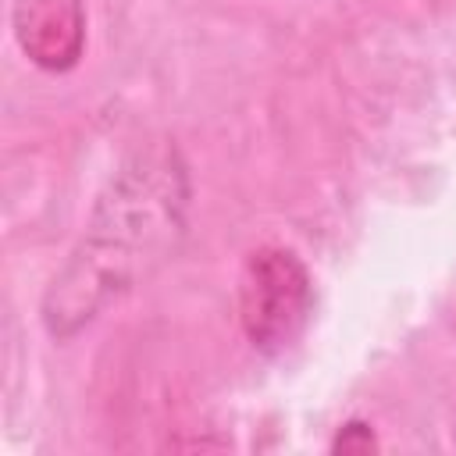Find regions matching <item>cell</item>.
<instances>
[{"label": "cell", "mask_w": 456, "mask_h": 456, "mask_svg": "<svg viewBox=\"0 0 456 456\" xmlns=\"http://www.w3.org/2000/svg\"><path fill=\"white\" fill-rule=\"evenodd\" d=\"M189 200L192 182L178 146L153 142L125 157L43 292L39 321L46 335L57 342L75 338L107 306L157 274L185 239Z\"/></svg>", "instance_id": "cell-1"}, {"label": "cell", "mask_w": 456, "mask_h": 456, "mask_svg": "<svg viewBox=\"0 0 456 456\" xmlns=\"http://www.w3.org/2000/svg\"><path fill=\"white\" fill-rule=\"evenodd\" d=\"M314 278L289 246H260L239 271V324L264 356L292 349L314 317Z\"/></svg>", "instance_id": "cell-2"}, {"label": "cell", "mask_w": 456, "mask_h": 456, "mask_svg": "<svg viewBox=\"0 0 456 456\" xmlns=\"http://www.w3.org/2000/svg\"><path fill=\"white\" fill-rule=\"evenodd\" d=\"M11 32L18 50L43 71H71L86 50L82 0H14Z\"/></svg>", "instance_id": "cell-3"}, {"label": "cell", "mask_w": 456, "mask_h": 456, "mask_svg": "<svg viewBox=\"0 0 456 456\" xmlns=\"http://www.w3.org/2000/svg\"><path fill=\"white\" fill-rule=\"evenodd\" d=\"M374 445H378V438H374L370 424H363V420H349V424H342V431H338L335 442H331L335 452H370Z\"/></svg>", "instance_id": "cell-4"}]
</instances>
